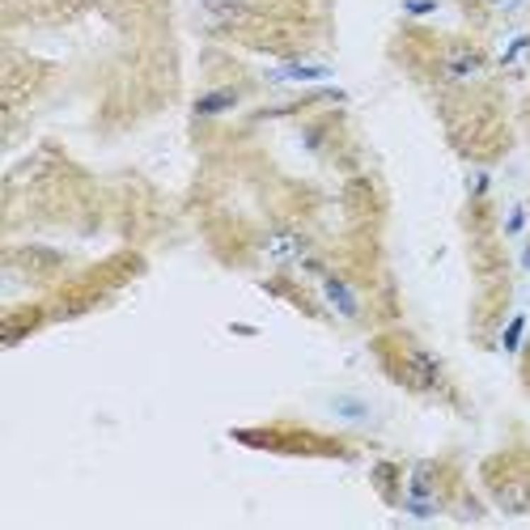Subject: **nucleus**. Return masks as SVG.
I'll return each instance as SVG.
<instances>
[{"mask_svg": "<svg viewBox=\"0 0 530 530\" xmlns=\"http://www.w3.org/2000/svg\"><path fill=\"white\" fill-rule=\"evenodd\" d=\"M492 4H509V8H514V4H522V0H492Z\"/></svg>", "mask_w": 530, "mask_h": 530, "instance_id": "4468645a", "label": "nucleus"}, {"mask_svg": "<svg viewBox=\"0 0 530 530\" xmlns=\"http://www.w3.org/2000/svg\"><path fill=\"white\" fill-rule=\"evenodd\" d=\"M530 47V34H522V38H514V42H509V47H505V55H501V59H505V64H509V59H518V55H522V51H526Z\"/></svg>", "mask_w": 530, "mask_h": 530, "instance_id": "9b49d317", "label": "nucleus"}, {"mask_svg": "<svg viewBox=\"0 0 530 530\" xmlns=\"http://www.w3.org/2000/svg\"><path fill=\"white\" fill-rule=\"evenodd\" d=\"M234 102H238L234 89H217V93H204V98L195 102V115H225Z\"/></svg>", "mask_w": 530, "mask_h": 530, "instance_id": "20e7f679", "label": "nucleus"}, {"mask_svg": "<svg viewBox=\"0 0 530 530\" xmlns=\"http://www.w3.org/2000/svg\"><path fill=\"white\" fill-rule=\"evenodd\" d=\"M403 8H408L412 17H425V13H433V8H437V0H408Z\"/></svg>", "mask_w": 530, "mask_h": 530, "instance_id": "f8f14e48", "label": "nucleus"}, {"mask_svg": "<svg viewBox=\"0 0 530 530\" xmlns=\"http://www.w3.org/2000/svg\"><path fill=\"white\" fill-rule=\"evenodd\" d=\"M471 187H476V195H484V191H488V174H476V183H471Z\"/></svg>", "mask_w": 530, "mask_h": 530, "instance_id": "ddd939ff", "label": "nucleus"}, {"mask_svg": "<svg viewBox=\"0 0 530 530\" xmlns=\"http://www.w3.org/2000/svg\"><path fill=\"white\" fill-rule=\"evenodd\" d=\"M267 255H272L276 263H293V259H306V242H301L297 234H272Z\"/></svg>", "mask_w": 530, "mask_h": 530, "instance_id": "f03ea898", "label": "nucleus"}, {"mask_svg": "<svg viewBox=\"0 0 530 530\" xmlns=\"http://www.w3.org/2000/svg\"><path fill=\"white\" fill-rule=\"evenodd\" d=\"M526 267H530V250H526Z\"/></svg>", "mask_w": 530, "mask_h": 530, "instance_id": "2eb2a0df", "label": "nucleus"}, {"mask_svg": "<svg viewBox=\"0 0 530 530\" xmlns=\"http://www.w3.org/2000/svg\"><path fill=\"white\" fill-rule=\"evenodd\" d=\"M267 81H331L327 64H280L267 72Z\"/></svg>", "mask_w": 530, "mask_h": 530, "instance_id": "f257e3e1", "label": "nucleus"}, {"mask_svg": "<svg viewBox=\"0 0 530 530\" xmlns=\"http://www.w3.org/2000/svg\"><path fill=\"white\" fill-rule=\"evenodd\" d=\"M480 68H484L480 55H463V59L450 64V81H463V76H471V72H480Z\"/></svg>", "mask_w": 530, "mask_h": 530, "instance_id": "423d86ee", "label": "nucleus"}, {"mask_svg": "<svg viewBox=\"0 0 530 530\" xmlns=\"http://www.w3.org/2000/svg\"><path fill=\"white\" fill-rule=\"evenodd\" d=\"M522 229H526V204H518V208L505 217V234H509V238H518Z\"/></svg>", "mask_w": 530, "mask_h": 530, "instance_id": "9d476101", "label": "nucleus"}, {"mask_svg": "<svg viewBox=\"0 0 530 530\" xmlns=\"http://www.w3.org/2000/svg\"><path fill=\"white\" fill-rule=\"evenodd\" d=\"M522 331H526V318L518 314V318L505 327V340H501V348H505V352H518V344H522Z\"/></svg>", "mask_w": 530, "mask_h": 530, "instance_id": "0eeeda50", "label": "nucleus"}, {"mask_svg": "<svg viewBox=\"0 0 530 530\" xmlns=\"http://www.w3.org/2000/svg\"><path fill=\"white\" fill-rule=\"evenodd\" d=\"M323 293H327V301L344 314V318H357V297H352V289L344 284V280H335V276H323Z\"/></svg>", "mask_w": 530, "mask_h": 530, "instance_id": "7ed1b4c3", "label": "nucleus"}, {"mask_svg": "<svg viewBox=\"0 0 530 530\" xmlns=\"http://www.w3.org/2000/svg\"><path fill=\"white\" fill-rule=\"evenodd\" d=\"M204 8H208L212 25H229V21H238V17H242V4H238V0H208Z\"/></svg>", "mask_w": 530, "mask_h": 530, "instance_id": "39448f33", "label": "nucleus"}, {"mask_svg": "<svg viewBox=\"0 0 530 530\" xmlns=\"http://www.w3.org/2000/svg\"><path fill=\"white\" fill-rule=\"evenodd\" d=\"M429 480H433V471L429 467H416V476H412V501H429Z\"/></svg>", "mask_w": 530, "mask_h": 530, "instance_id": "1a4fd4ad", "label": "nucleus"}, {"mask_svg": "<svg viewBox=\"0 0 530 530\" xmlns=\"http://www.w3.org/2000/svg\"><path fill=\"white\" fill-rule=\"evenodd\" d=\"M331 412H335V416H352V420H365V416H369V408L357 403V399H335Z\"/></svg>", "mask_w": 530, "mask_h": 530, "instance_id": "6e6552de", "label": "nucleus"}]
</instances>
